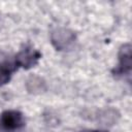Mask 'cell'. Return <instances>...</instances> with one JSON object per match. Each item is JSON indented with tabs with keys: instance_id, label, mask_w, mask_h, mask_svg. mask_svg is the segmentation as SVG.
I'll list each match as a JSON object with an SVG mask.
<instances>
[{
	"instance_id": "8992f818",
	"label": "cell",
	"mask_w": 132,
	"mask_h": 132,
	"mask_svg": "<svg viewBox=\"0 0 132 132\" xmlns=\"http://www.w3.org/2000/svg\"><path fill=\"white\" fill-rule=\"evenodd\" d=\"M80 132H107V131H104V130H82Z\"/></svg>"
},
{
	"instance_id": "7a4b0ae2",
	"label": "cell",
	"mask_w": 132,
	"mask_h": 132,
	"mask_svg": "<svg viewBox=\"0 0 132 132\" xmlns=\"http://www.w3.org/2000/svg\"><path fill=\"white\" fill-rule=\"evenodd\" d=\"M75 39V34L63 27H58L51 32V41L57 51H68L74 44Z\"/></svg>"
},
{
	"instance_id": "6da1fadb",
	"label": "cell",
	"mask_w": 132,
	"mask_h": 132,
	"mask_svg": "<svg viewBox=\"0 0 132 132\" xmlns=\"http://www.w3.org/2000/svg\"><path fill=\"white\" fill-rule=\"evenodd\" d=\"M25 125L24 114L14 109L4 110L0 114V131L1 132H14L20 130Z\"/></svg>"
},
{
	"instance_id": "3957f363",
	"label": "cell",
	"mask_w": 132,
	"mask_h": 132,
	"mask_svg": "<svg viewBox=\"0 0 132 132\" xmlns=\"http://www.w3.org/2000/svg\"><path fill=\"white\" fill-rule=\"evenodd\" d=\"M15 62L18 64V67H22L24 69H30L34 67L39 59L41 58V54L39 51L35 50L31 45H25L15 56Z\"/></svg>"
},
{
	"instance_id": "5b68a950",
	"label": "cell",
	"mask_w": 132,
	"mask_h": 132,
	"mask_svg": "<svg viewBox=\"0 0 132 132\" xmlns=\"http://www.w3.org/2000/svg\"><path fill=\"white\" fill-rule=\"evenodd\" d=\"M18 69L19 67L14 57H11L8 54L0 53V87L6 85L10 80L12 73Z\"/></svg>"
},
{
	"instance_id": "277c9868",
	"label": "cell",
	"mask_w": 132,
	"mask_h": 132,
	"mask_svg": "<svg viewBox=\"0 0 132 132\" xmlns=\"http://www.w3.org/2000/svg\"><path fill=\"white\" fill-rule=\"evenodd\" d=\"M131 44L125 43L121 46L119 51V64L113 69L112 73L117 76L130 75L132 60H131Z\"/></svg>"
}]
</instances>
